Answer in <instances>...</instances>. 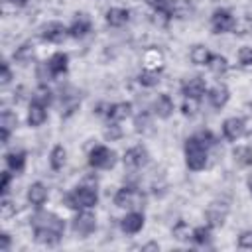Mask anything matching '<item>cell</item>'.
Segmentation results:
<instances>
[{
	"label": "cell",
	"mask_w": 252,
	"mask_h": 252,
	"mask_svg": "<svg viewBox=\"0 0 252 252\" xmlns=\"http://www.w3.org/2000/svg\"><path fill=\"white\" fill-rule=\"evenodd\" d=\"M61 205L71 211L94 209L98 205V189H96V185L83 181L61 197Z\"/></svg>",
	"instance_id": "6da1fadb"
},
{
	"label": "cell",
	"mask_w": 252,
	"mask_h": 252,
	"mask_svg": "<svg viewBox=\"0 0 252 252\" xmlns=\"http://www.w3.org/2000/svg\"><path fill=\"white\" fill-rule=\"evenodd\" d=\"M209 152L211 150L195 134H191L185 140V144H183V156H185L187 169H191V171H203L209 165V158H211Z\"/></svg>",
	"instance_id": "7a4b0ae2"
},
{
	"label": "cell",
	"mask_w": 252,
	"mask_h": 252,
	"mask_svg": "<svg viewBox=\"0 0 252 252\" xmlns=\"http://www.w3.org/2000/svg\"><path fill=\"white\" fill-rule=\"evenodd\" d=\"M112 203L114 207L118 209H144L146 205V195L142 193V189L138 185H132V183H126L122 187L116 189L114 197H112Z\"/></svg>",
	"instance_id": "3957f363"
},
{
	"label": "cell",
	"mask_w": 252,
	"mask_h": 252,
	"mask_svg": "<svg viewBox=\"0 0 252 252\" xmlns=\"http://www.w3.org/2000/svg\"><path fill=\"white\" fill-rule=\"evenodd\" d=\"M87 161L93 169H98V171H108L112 169L116 163H118V154L110 148V146H104V144H94L91 150H89V156H87Z\"/></svg>",
	"instance_id": "277c9868"
},
{
	"label": "cell",
	"mask_w": 252,
	"mask_h": 252,
	"mask_svg": "<svg viewBox=\"0 0 252 252\" xmlns=\"http://www.w3.org/2000/svg\"><path fill=\"white\" fill-rule=\"evenodd\" d=\"M96 230V217L91 213V209L75 211V217L71 219V232L77 238H89Z\"/></svg>",
	"instance_id": "5b68a950"
},
{
	"label": "cell",
	"mask_w": 252,
	"mask_h": 252,
	"mask_svg": "<svg viewBox=\"0 0 252 252\" xmlns=\"http://www.w3.org/2000/svg\"><path fill=\"white\" fill-rule=\"evenodd\" d=\"M30 224H32V228H53V230L65 232V220L59 215L45 211L43 207L33 211V215L30 217Z\"/></svg>",
	"instance_id": "8992f818"
},
{
	"label": "cell",
	"mask_w": 252,
	"mask_h": 252,
	"mask_svg": "<svg viewBox=\"0 0 252 252\" xmlns=\"http://www.w3.org/2000/svg\"><path fill=\"white\" fill-rule=\"evenodd\" d=\"M122 163L128 171H138L142 167H146L150 163V152L144 144H136V146H130L124 156H122Z\"/></svg>",
	"instance_id": "52a82bcc"
},
{
	"label": "cell",
	"mask_w": 252,
	"mask_h": 252,
	"mask_svg": "<svg viewBox=\"0 0 252 252\" xmlns=\"http://www.w3.org/2000/svg\"><path fill=\"white\" fill-rule=\"evenodd\" d=\"M228 213H230L228 201H224V199H215V201H211V203L207 205V209H205V220H207L209 226L219 228V226H222V224L226 222Z\"/></svg>",
	"instance_id": "ba28073f"
},
{
	"label": "cell",
	"mask_w": 252,
	"mask_h": 252,
	"mask_svg": "<svg viewBox=\"0 0 252 252\" xmlns=\"http://www.w3.org/2000/svg\"><path fill=\"white\" fill-rule=\"evenodd\" d=\"M236 26V18L228 8H215L211 14V30L213 33H228Z\"/></svg>",
	"instance_id": "9c48e42d"
},
{
	"label": "cell",
	"mask_w": 252,
	"mask_h": 252,
	"mask_svg": "<svg viewBox=\"0 0 252 252\" xmlns=\"http://www.w3.org/2000/svg\"><path fill=\"white\" fill-rule=\"evenodd\" d=\"M39 37L47 43H63L69 37V30L65 24L57 20H49L39 28Z\"/></svg>",
	"instance_id": "30bf717a"
},
{
	"label": "cell",
	"mask_w": 252,
	"mask_h": 252,
	"mask_svg": "<svg viewBox=\"0 0 252 252\" xmlns=\"http://www.w3.org/2000/svg\"><path fill=\"white\" fill-rule=\"evenodd\" d=\"M118 226H120V230H122L124 234H128V236L138 234V232L146 226V215H144V211H142V209H132V211H128V213L118 220Z\"/></svg>",
	"instance_id": "8fae6325"
},
{
	"label": "cell",
	"mask_w": 252,
	"mask_h": 252,
	"mask_svg": "<svg viewBox=\"0 0 252 252\" xmlns=\"http://www.w3.org/2000/svg\"><path fill=\"white\" fill-rule=\"evenodd\" d=\"M67 30H69V37L83 39L93 32V20H91V16L87 12H75L71 24L67 26Z\"/></svg>",
	"instance_id": "7c38bea8"
},
{
	"label": "cell",
	"mask_w": 252,
	"mask_h": 252,
	"mask_svg": "<svg viewBox=\"0 0 252 252\" xmlns=\"http://www.w3.org/2000/svg\"><path fill=\"white\" fill-rule=\"evenodd\" d=\"M220 134L226 142H236L246 134V120L240 116H228L220 124Z\"/></svg>",
	"instance_id": "4fadbf2b"
},
{
	"label": "cell",
	"mask_w": 252,
	"mask_h": 252,
	"mask_svg": "<svg viewBox=\"0 0 252 252\" xmlns=\"http://www.w3.org/2000/svg\"><path fill=\"white\" fill-rule=\"evenodd\" d=\"M152 114L156 116V118H159V120H169L171 116H173V112H175V102H173V98L167 94V93H159L154 100H152Z\"/></svg>",
	"instance_id": "5bb4252c"
},
{
	"label": "cell",
	"mask_w": 252,
	"mask_h": 252,
	"mask_svg": "<svg viewBox=\"0 0 252 252\" xmlns=\"http://www.w3.org/2000/svg\"><path fill=\"white\" fill-rule=\"evenodd\" d=\"M207 81L201 77V75H195V77H189V79H185L183 83H181V87H179V91H181V94L183 96H189V98H197V100H201L205 94H207Z\"/></svg>",
	"instance_id": "9a60e30c"
},
{
	"label": "cell",
	"mask_w": 252,
	"mask_h": 252,
	"mask_svg": "<svg viewBox=\"0 0 252 252\" xmlns=\"http://www.w3.org/2000/svg\"><path fill=\"white\" fill-rule=\"evenodd\" d=\"M49 199V189L43 181H33L28 185L26 189V201L33 207V209H41Z\"/></svg>",
	"instance_id": "2e32d148"
},
{
	"label": "cell",
	"mask_w": 252,
	"mask_h": 252,
	"mask_svg": "<svg viewBox=\"0 0 252 252\" xmlns=\"http://www.w3.org/2000/svg\"><path fill=\"white\" fill-rule=\"evenodd\" d=\"M207 100H209V104H211L215 110L224 108V106L228 104V100H230V91H228V87H226L224 83H215L213 87L207 89Z\"/></svg>",
	"instance_id": "e0dca14e"
},
{
	"label": "cell",
	"mask_w": 252,
	"mask_h": 252,
	"mask_svg": "<svg viewBox=\"0 0 252 252\" xmlns=\"http://www.w3.org/2000/svg\"><path fill=\"white\" fill-rule=\"evenodd\" d=\"M4 161H6V167H8L14 175H20V173L26 169L28 154H26V150H22V148H12L10 152L4 154Z\"/></svg>",
	"instance_id": "ac0fdd59"
},
{
	"label": "cell",
	"mask_w": 252,
	"mask_h": 252,
	"mask_svg": "<svg viewBox=\"0 0 252 252\" xmlns=\"http://www.w3.org/2000/svg\"><path fill=\"white\" fill-rule=\"evenodd\" d=\"M104 22L110 28H124L130 22V10L122 6H112L104 12Z\"/></svg>",
	"instance_id": "d6986e66"
},
{
	"label": "cell",
	"mask_w": 252,
	"mask_h": 252,
	"mask_svg": "<svg viewBox=\"0 0 252 252\" xmlns=\"http://www.w3.org/2000/svg\"><path fill=\"white\" fill-rule=\"evenodd\" d=\"M26 120H28V126H32V128L43 126L47 122V106H43V104H39L35 100H30Z\"/></svg>",
	"instance_id": "ffe728a7"
},
{
	"label": "cell",
	"mask_w": 252,
	"mask_h": 252,
	"mask_svg": "<svg viewBox=\"0 0 252 252\" xmlns=\"http://www.w3.org/2000/svg\"><path fill=\"white\" fill-rule=\"evenodd\" d=\"M132 110H134V106H132V102H128V100L112 102V104H108L106 118H108L110 122H122V120H126V118L132 116Z\"/></svg>",
	"instance_id": "44dd1931"
},
{
	"label": "cell",
	"mask_w": 252,
	"mask_h": 252,
	"mask_svg": "<svg viewBox=\"0 0 252 252\" xmlns=\"http://www.w3.org/2000/svg\"><path fill=\"white\" fill-rule=\"evenodd\" d=\"M32 230H33V240L41 246H57L63 238V232L53 228H32Z\"/></svg>",
	"instance_id": "7402d4cb"
},
{
	"label": "cell",
	"mask_w": 252,
	"mask_h": 252,
	"mask_svg": "<svg viewBox=\"0 0 252 252\" xmlns=\"http://www.w3.org/2000/svg\"><path fill=\"white\" fill-rule=\"evenodd\" d=\"M134 132L136 134H142V136H148L154 132V114L148 112V110H140L138 114H134Z\"/></svg>",
	"instance_id": "603a6c76"
},
{
	"label": "cell",
	"mask_w": 252,
	"mask_h": 252,
	"mask_svg": "<svg viewBox=\"0 0 252 252\" xmlns=\"http://www.w3.org/2000/svg\"><path fill=\"white\" fill-rule=\"evenodd\" d=\"M12 57H14V63H18L22 67H28L35 59V45L32 41H26V43H22V45L16 47V51H14Z\"/></svg>",
	"instance_id": "cb8c5ba5"
},
{
	"label": "cell",
	"mask_w": 252,
	"mask_h": 252,
	"mask_svg": "<svg viewBox=\"0 0 252 252\" xmlns=\"http://www.w3.org/2000/svg\"><path fill=\"white\" fill-rule=\"evenodd\" d=\"M213 57V51L205 45V43H195L191 49H189V61L197 67H203V65H209Z\"/></svg>",
	"instance_id": "d4e9b609"
},
{
	"label": "cell",
	"mask_w": 252,
	"mask_h": 252,
	"mask_svg": "<svg viewBox=\"0 0 252 252\" xmlns=\"http://www.w3.org/2000/svg\"><path fill=\"white\" fill-rule=\"evenodd\" d=\"M47 63H49V67H51L55 77H61V75H65L69 71V55L65 51H55L47 59Z\"/></svg>",
	"instance_id": "484cf974"
},
{
	"label": "cell",
	"mask_w": 252,
	"mask_h": 252,
	"mask_svg": "<svg viewBox=\"0 0 252 252\" xmlns=\"http://www.w3.org/2000/svg\"><path fill=\"white\" fill-rule=\"evenodd\" d=\"M47 161H49V167H51L53 171H61V169L65 167V163H67V150H65L61 144H55V146L49 150Z\"/></svg>",
	"instance_id": "4316f807"
},
{
	"label": "cell",
	"mask_w": 252,
	"mask_h": 252,
	"mask_svg": "<svg viewBox=\"0 0 252 252\" xmlns=\"http://www.w3.org/2000/svg\"><path fill=\"white\" fill-rule=\"evenodd\" d=\"M211 240H213V226L209 224H201V226H195L193 228V234H191V242L195 246H211Z\"/></svg>",
	"instance_id": "83f0119b"
},
{
	"label": "cell",
	"mask_w": 252,
	"mask_h": 252,
	"mask_svg": "<svg viewBox=\"0 0 252 252\" xmlns=\"http://www.w3.org/2000/svg\"><path fill=\"white\" fill-rule=\"evenodd\" d=\"M232 159L238 167H252V146L240 144L232 148Z\"/></svg>",
	"instance_id": "f1b7e54d"
},
{
	"label": "cell",
	"mask_w": 252,
	"mask_h": 252,
	"mask_svg": "<svg viewBox=\"0 0 252 252\" xmlns=\"http://www.w3.org/2000/svg\"><path fill=\"white\" fill-rule=\"evenodd\" d=\"M144 89H154V87H158L159 85V81H161V71H158V69H142L140 73H138V79H136Z\"/></svg>",
	"instance_id": "f546056e"
},
{
	"label": "cell",
	"mask_w": 252,
	"mask_h": 252,
	"mask_svg": "<svg viewBox=\"0 0 252 252\" xmlns=\"http://www.w3.org/2000/svg\"><path fill=\"white\" fill-rule=\"evenodd\" d=\"M144 67L146 69H158V71H161L163 69V53L158 47L146 49V53H144Z\"/></svg>",
	"instance_id": "4dcf8cb0"
},
{
	"label": "cell",
	"mask_w": 252,
	"mask_h": 252,
	"mask_svg": "<svg viewBox=\"0 0 252 252\" xmlns=\"http://www.w3.org/2000/svg\"><path fill=\"white\" fill-rule=\"evenodd\" d=\"M32 100L43 104V106H51L53 100H55V93L49 89V85H37V89L32 93Z\"/></svg>",
	"instance_id": "1f68e13d"
},
{
	"label": "cell",
	"mask_w": 252,
	"mask_h": 252,
	"mask_svg": "<svg viewBox=\"0 0 252 252\" xmlns=\"http://www.w3.org/2000/svg\"><path fill=\"white\" fill-rule=\"evenodd\" d=\"M209 71L213 73V75H217V77H222V75H226L228 73V59L224 57V55H220V53H213V57H211V61H209Z\"/></svg>",
	"instance_id": "d6a6232c"
},
{
	"label": "cell",
	"mask_w": 252,
	"mask_h": 252,
	"mask_svg": "<svg viewBox=\"0 0 252 252\" xmlns=\"http://www.w3.org/2000/svg\"><path fill=\"white\" fill-rule=\"evenodd\" d=\"M33 73H35L37 85H49V83L55 79V75H53V71H51V67H49L47 61H39V63H35Z\"/></svg>",
	"instance_id": "836d02e7"
},
{
	"label": "cell",
	"mask_w": 252,
	"mask_h": 252,
	"mask_svg": "<svg viewBox=\"0 0 252 252\" xmlns=\"http://www.w3.org/2000/svg\"><path fill=\"white\" fill-rule=\"evenodd\" d=\"M191 234H193V228L185 222V220H177L171 228V236L177 240V242H189L191 240Z\"/></svg>",
	"instance_id": "e575fe53"
},
{
	"label": "cell",
	"mask_w": 252,
	"mask_h": 252,
	"mask_svg": "<svg viewBox=\"0 0 252 252\" xmlns=\"http://www.w3.org/2000/svg\"><path fill=\"white\" fill-rule=\"evenodd\" d=\"M122 136H124V132H122V126H120V122H106V126L102 128V138H104V142H118V140H122Z\"/></svg>",
	"instance_id": "d590c367"
},
{
	"label": "cell",
	"mask_w": 252,
	"mask_h": 252,
	"mask_svg": "<svg viewBox=\"0 0 252 252\" xmlns=\"http://www.w3.org/2000/svg\"><path fill=\"white\" fill-rule=\"evenodd\" d=\"M199 106H201V100H197V98H189V96H183L179 110H181V114H183L185 118H195V116L199 114Z\"/></svg>",
	"instance_id": "8d00e7d4"
},
{
	"label": "cell",
	"mask_w": 252,
	"mask_h": 252,
	"mask_svg": "<svg viewBox=\"0 0 252 252\" xmlns=\"http://www.w3.org/2000/svg\"><path fill=\"white\" fill-rule=\"evenodd\" d=\"M18 122H20V120H18V114H16L14 110H8V108L2 110V114H0V128L10 130V132H16Z\"/></svg>",
	"instance_id": "74e56055"
},
{
	"label": "cell",
	"mask_w": 252,
	"mask_h": 252,
	"mask_svg": "<svg viewBox=\"0 0 252 252\" xmlns=\"http://www.w3.org/2000/svg\"><path fill=\"white\" fill-rule=\"evenodd\" d=\"M240 67H252V45H242L236 53Z\"/></svg>",
	"instance_id": "f35d334b"
},
{
	"label": "cell",
	"mask_w": 252,
	"mask_h": 252,
	"mask_svg": "<svg viewBox=\"0 0 252 252\" xmlns=\"http://www.w3.org/2000/svg\"><path fill=\"white\" fill-rule=\"evenodd\" d=\"M0 215L2 219H10L16 215V203L8 197H2V203H0Z\"/></svg>",
	"instance_id": "ab89813d"
},
{
	"label": "cell",
	"mask_w": 252,
	"mask_h": 252,
	"mask_svg": "<svg viewBox=\"0 0 252 252\" xmlns=\"http://www.w3.org/2000/svg\"><path fill=\"white\" fill-rule=\"evenodd\" d=\"M12 79H14V71H12L10 63L8 61H2V67H0V85L2 87H8L12 83Z\"/></svg>",
	"instance_id": "60d3db41"
},
{
	"label": "cell",
	"mask_w": 252,
	"mask_h": 252,
	"mask_svg": "<svg viewBox=\"0 0 252 252\" xmlns=\"http://www.w3.org/2000/svg\"><path fill=\"white\" fill-rule=\"evenodd\" d=\"M236 246L242 250H252V228L250 230H242L236 238Z\"/></svg>",
	"instance_id": "b9f144b4"
},
{
	"label": "cell",
	"mask_w": 252,
	"mask_h": 252,
	"mask_svg": "<svg viewBox=\"0 0 252 252\" xmlns=\"http://www.w3.org/2000/svg\"><path fill=\"white\" fill-rule=\"evenodd\" d=\"M193 12V4L189 0H177V8H175V18H187Z\"/></svg>",
	"instance_id": "7bdbcfd3"
},
{
	"label": "cell",
	"mask_w": 252,
	"mask_h": 252,
	"mask_svg": "<svg viewBox=\"0 0 252 252\" xmlns=\"http://www.w3.org/2000/svg\"><path fill=\"white\" fill-rule=\"evenodd\" d=\"M12 171L6 167L4 171H2V181H0V195L2 197H8V193H10V183H12Z\"/></svg>",
	"instance_id": "ee69618b"
},
{
	"label": "cell",
	"mask_w": 252,
	"mask_h": 252,
	"mask_svg": "<svg viewBox=\"0 0 252 252\" xmlns=\"http://www.w3.org/2000/svg\"><path fill=\"white\" fill-rule=\"evenodd\" d=\"M12 248V236L8 232H0V252H8Z\"/></svg>",
	"instance_id": "f6af8a7d"
},
{
	"label": "cell",
	"mask_w": 252,
	"mask_h": 252,
	"mask_svg": "<svg viewBox=\"0 0 252 252\" xmlns=\"http://www.w3.org/2000/svg\"><path fill=\"white\" fill-rule=\"evenodd\" d=\"M10 136H12L10 130L0 128V144H2V146H8V144H10Z\"/></svg>",
	"instance_id": "bcb514c9"
},
{
	"label": "cell",
	"mask_w": 252,
	"mask_h": 252,
	"mask_svg": "<svg viewBox=\"0 0 252 252\" xmlns=\"http://www.w3.org/2000/svg\"><path fill=\"white\" fill-rule=\"evenodd\" d=\"M142 250L144 252H148V250H156L158 252L159 250V244L158 242H146V244H142Z\"/></svg>",
	"instance_id": "7dc6e473"
},
{
	"label": "cell",
	"mask_w": 252,
	"mask_h": 252,
	"mask_svg": "<svg viewBox=\"0 0 252 252\" xmlns=\"http://www.w3.org/2000/svg\"><path fill=\"white\" fill-rule=\"evenodd\" d=\"M12 6H16V8H24V6H28V2L30 0H8Z\"/></svg>",
	"instance_id": "c3c4849f"
},
{
	"label": "cell",
	"mask_w": 252,
	"mask_h": 252,
	"mask_svg": "<svg viewBox=\"0 0 252 252\" xmlns=\"http://www.w3.org/2000/svg\"><path fill=\"white\" fill-rule=\"evenodd\" d=\"M246 189H248V193L252 195V171H250L248 177H246Z\"/></svg>",
	"instance_id": "681fc988"
}]
</instances>
